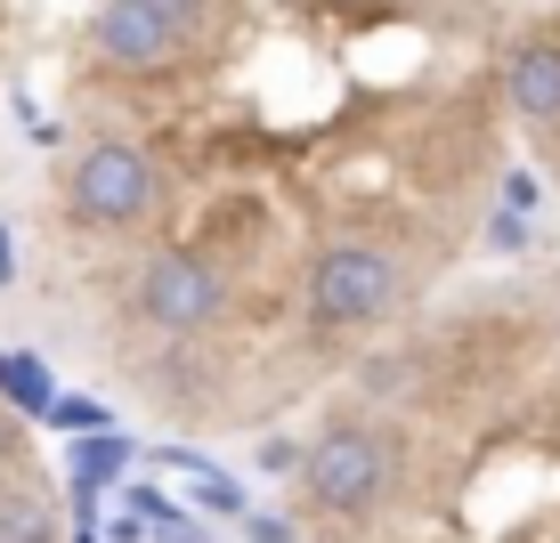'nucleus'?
<instances>
[{
    "mask_svg": "<svg viewBox=\"0 0 560 543\" xmlns=\"http://www.w3.org/2000/svg\"><path fill=\"white\" fill-rule=\"evenodd\" d=\"M301 487L317 511H341V519H358V511H374L382 487H390V471H398V438L390 430H365V422H334L317 446H301Z\"/></svg>",
    "mask_w": 560,
    "mask_h": 543,
    "instance_id": "f257e3e1",
    "label": "nucleus"
},
{
    "mask_svg": "<svg viewBox=\"0 0 560 543\" xmlns=\"http://www.w3.org/2000/svg\"><path fill=\"white\" fill-rule=\"evenodd\" d=\"M66 203H73V220H90V227H139L147 211L163 203V170H154L147 146L98 139V146H82V163H73Z\"/></svg>",
    "mask_w": 560,
    "mask_h": 543,
    "instance_id": "f03ea898",
    "label": "nucleus"
},
{
    "mask_svg": "<svg viewBox=\"0 0 560 543\" xmlns=\"http://www.w3.org/2000/svg\"><path fill=\"white\" fill-rule=\"evenodd\" d=\"M390 300H398V260L382 244H325L308 260V324H325V333L374 324Z\"/></svg>",
    "mask_w": 560,
    "mask_h": 543,
    "instance_id": "7ed1b4c3",
    "label": "nucleus"
},
{
    "mask_svg": "<svg viewBox=\"0 0 560 543\" xmlns=\"http://www.w3.org/2000/svg\"><path fill=\"white\" fill-rule=\"evenodd\" d=\"M139 317L163 324V333H203V324H220L228 308V276L203 260V251H163V260H147L139 276Z\"/></svg>",
    "mask_w": 560,
    "mask_h": 543,
    "instance_id": "20e7f679",
    "label": "nucleus"
},
{
    "mask_svg": "<svg viewBox=\"0 0 560 543\" xmlns=\"http://www.w3.org/2000/svg\"><path fill=\"white\" fill-rule=\"evenodd\" d=\"M90 33H98V57L122 66V73H163V66L187 57V33L171 25L163 0H106Z\"/></svg>",
    "mask_w": 560,
    "mask_h": 543,
    "instance_id": "39448f33",
    "label": "nucleus"
},
{
    "mask_svg": "<svg viewBox=\"0 0 560 543\" xmlns=\"http://www.w3.org/2000/svg\"><path fill=\"white\" fill-rule=\"evenodd\" d=\"M504 90L528 122H560V42H520L504 66Z\"/></svg>",
    "mask_w": 560,
    "mask_h": 543,
    "instance_id": "423d86ee",
    "label": "nucleus"
},
{
    "mask_svg": "<svg viewBox=\"0 0 560 543\" xmlns=\"http://www.w3.org/2000/svg\"><path fill=\"white\" fill-rule=\"evenodd\" d=\"M122 462H130V438H114V422H106V430H73V495L114 487Z\"/></svg>",
    "mask_w": 560,
    "mask_h": 543,
    "instance_id": "0eeeda50",
    "label": "nucleus"
},
{
    "mask_svg": "<svg viewBox=\"0 0 560 543\" xmlns=\"http://www.w3.org/2000/svg\"><path fill=\"white\" fill-rule=\"evenodd\" d=\"M49 390H57V381H49L42 357H25V349H0V398H9L16 414H42Z\"/></svg>",
    "mask_w": 560,
    "mask_h": 543,
    "instance_id": "6e6552de",
    "label": "nucleus"
},
{
    "mask_svg": "<svg viewBox=\"0 0 560 543\" xmlns=\"http://www.w3.org/2000/svg\"><path fill=\"white\" fill-rule=\"evenodd\" d=\"M0 543H57V519L33 495H0Z\"/></svg>",
    "mask_w": 560,
    "mask_h": 543,
    "instance_id": "1a4fd4ad",
    "label": "nucleus"
},
{
    "mask_svg": "<svg viewBox=\"0 0 560 543\" xmlns=\"http://www.w3.org/2000/svg\"><path fill=\"white\" fill-rule=\"evenodd\" d=\"M42 414L57 422V430H106V405H98V398H66V390H49Z\"/></svg>",
    "mask_w": 560,
    "mask_h": 543,
    "instance_id": "9d476101",
    "label": "nucleus"
},
{
    "mask_svg": "<svg viewBox=\"0 0 560 543\" xmlns=\"http://www.w3.org/2000/svg\"><path fill=\"white\" fill-rule=\"evenodd\" d=\"M196 511H244V487H236V479H211L196 462Z\"/></svg>",
    "mask_w": 560,
    "mask_h": 543,
    "instance_id": "9b49d317",
    "label": "nucleus"
},
{
    "mask_svg": "<svg viewBox=\"0 0 560 543\" xmlns=\"http://www.w3.org/2000/svg\"><path fill=\"white\" fill-rule=\"evenodd\" d=\"M147 543H211V528H196L187 511H163V519H147Z\"/></svg>",
    "mask_w": 560,
    "mask_h": 543,
    "instance_id": "f8f14e48",
    "label": "nucleus"
},
{
    "mask_svg": "<svg viewBox=\"0 0 560 543\" xmlns=\"http://www.w3.org/2000/svg\"><path fill=\"white\" fill-rule=\"evenodd\" d=\"M16 462H25V414H16V405H0V479H9Z\"/></svg>",
    "mask_w": 560,
    "mask_h": 543,
    "instance_id": "ddd939ff",
    "label": "nucleus"
},
{
    "mask_svg": "<svg viewBox=\"0 0 560 543\" xmlns=\"http://www.w3.org/2000/svg\"><path fill=\"white\" fill-rule=\"evenodd\" d=\"M171 9V25L187 33V42H203V25H211V0H163Z\"/></svg>",
    "mask_w": 560,
    "mask_h": 543,
    "instance_id": "4468645a",
    "label": "nucleus"
},
{
    "mask_svg": "<svg viewBox=\"0 0 560 543\" xmlns=\"http://www.w3.org/2000/svg\"><path fill=\"white\" fill-rule=\"evenodd\" d=\"M293 462H301L293 438H268V446H260V471H293Z\"/></svg>",
    "mask_w": 560,
    "mask_h": 543,
    "instance_id": "2eb2a0df",
    "label": "nucleus"
},
{
    "mask_svg": "<svg viewBox=\"0 0 560 543\" xmlns=\"http://www.w3.org/2000/svg\"><path fill=\"white\" fill-rule=\"evenodd\" d=\"M504 203L512 211H536V179H528V170H512V179H504Z\"/></svg>",
    "mask_w": 560,
    "mask_h": 543,
    "instance_id": "dca6fc26",
    "label": "nucleus"
},
{
    "mask_svg": "<svg viewBox=\"0 0 560 543\" xmlns=\"http://www.w3.org/2000/svg\"><path fill=\"white\" fill-rule=\"evenodd\" d=\"M244 535H253V543H293V528H284V519H244Z\"/></svg>",
    "mask_w": 560,
    "mask_h": 543,
    "instance_id": "f3484780",
    "label": "nucleus"
},
{
    "mask_svg": "<svg viewBox=\"0 0 560 543\" xmlns=\"http://www.w3.org/2000/svg\"><path fill=\"white\" fill-rule=\"evenodd\" d=\"M0 284H9V236H0Z\"/></svg>",
    "mask_w": 560,
    "mask_h": 543,
    "instance_id": "a211bd4d",
    "label": "nucleus"
}]
</instances>
